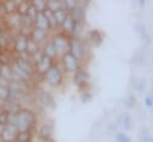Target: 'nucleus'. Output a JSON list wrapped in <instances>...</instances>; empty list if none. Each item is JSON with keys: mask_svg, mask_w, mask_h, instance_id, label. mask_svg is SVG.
Listing matches in <instances>:
<instances>
[{"mask_svg": "<svg viewBox=\"0 0 153 142\" xmlns=\"http://www.w3.org/2000/svg\"><path fill=\"white\" fill-rule=\"evenodd\" d=\"M5 126H6V125L0 124V136H1V134H2V131H4V129H5Z\"/></svg>", "mask_w": 153, "mask_h": 142, "instance_id": "nucleus-32", "label": "nucleus"}, {"mask_svg": "<svg viewBox=\"0 0 153 142\" xmlns=\"http://www.w3.org/2000/svg\"><path fill=\"white\" fill-rule=\"evenodd\" d=\"M141 138H142L143 142H153V138L151 136H148V135H142Z\"/></svg>", "mask_w": 153, "mask_h": 142, "instance_id": "nucleus-30", "label": "nucleus"}, {"mask_svg": "<svg viewBox=\"0 0 153 142\" xmlns=\"http://www.w3.org/2000/svg\"><path fill=\"white\" fill-rule=\"evenodd\" d=\"M122 116H123V117H122V121H123L124 128L129 129V128H130V118H129V116H128L127 113H124V115H122Z\"/></svg>", "mask_w": 153, "mask_h": 142, "instance_id": "nucleus-28", "label": "nucleus"}, {"mask_svg": "<svg viewBox=\"0 0 153 142\" xmlns=\"http://www.w3.org/2000/svg\"><path fill=\"white\" fill-rule=\"evenodd\" d=\"M55 50H56V54H65L69 50V42H71V37L66 33H63L62 31L60 32H56L51 38H50Z\"/></svg>", "mask_w": 153, "mask_h": 142, "instance_id": "nucleus-4", "label": "nucleus"}, {"mask_svg": "<svg viewBox=\"0 0 153 142\" xmlns=\"http://www.w3.org/2000/svg\"><path fill=\"white\" fill-rule=\"evenodd\" d=\"M11 112H8L5 107L2 109V111L0 112V124H4V125H6V124H8L10 123V119H11Z\"/></svg>", "mask_w": 153, "mask_h": 142, "instance_id": "nucleus-25", "label": "nucleus"}, {"mask_svg": "<svg viewBox=\"0 0 153 142\" xmlns=\"http://www.w3.org/2000/svg\"><path fill=\"white\" fill-rule=\"evenodd\" d=\"M88 79H90V74L82 67H79L73 73V82L76 85L80 92L88 91Z\"/></svg>", "mask_w": 153, "mask_h": 142, "instance_id": "nucleus-5", "label": "nucleus"}, {"mask_svg": "<svg viewBox=\"0 0 153 142\" xmlns=\"http://www.w3.org/2000/svg\"><path fill=\"white\" fill-rule=\"evenodd\" d=\"M54 13V18H55V23H56V27L59 26H61V24L63 23V20L66 19V17H67V14H68V12L66 11V10H63V8H60V10H57V11H55V12H53Z\"/></svg>", "mask_w": 153, "mask_h": 142, "instance_id": "nucleus-19", "label": "nucleus"}, {"mask_svg": "<svg viewBox=\"0 0 153 142\" xmlns=\"http://www.w3.org/2000/svg\"><path fill=\"white\" fill-rule=\"evenodd\" d=\"M8 93H10V88H8V85H4V84H0V100L2 103H5L8 98Z\"/></svg>", "mask_w": 153, "mask_h": 142, "instance_id": "nucleus-26", "label": "nucleus"}, {"mask_svg": "<svg viewBox=\"0 0 153 142\" xmlns=\"http://www.w3.org/2000/svg\"><path fill=\"white\" fill-rule=\"evenodd\" d=\"M27 38L29 37H25V36L18 35V33L13 36V42H12V54H13V56L18 55V54H22V53H25Z\"/></svg>", "mask_w": 153, "mask_h": 142, "instance_id": "nucleus-8", "label": "nucleus"}, {"mask_svg": "<svg viewBox=\"0 0 153 142\" xmlns=\"http://www.w3.org/2000/svg\"><path fill=\"white\" fill-rule=\"evenodd\" d=\"M0 78L4 79L5 81L10 82L12 80V69L11 66H5L0 68Z\"/></svg>", "mask_w": 153, "mask_h": 142, "instance_id": "nucleus-22", "label": "nucleus"}, {"mask_svg": "<svg viewBox=\"0 0 153 142\" xmlns=\"http://www.w3.org/2000/svg\"><path fill=\"white\" fill-rule=\"evenodd\" d=\"M17 2L18 1H16V0H6V1H2V7H4V11H5L6 16L16 12Z\"/></svg>", "mask_w": 153, "mask_h": 142, "instance_id": "nucleus-20", "label": "nucleus"}, {"mask_svg": "<svg viewBox=\"0 0 153 142\" xmlns=\"http://www.w3.org/2000/svg\"><path fill=\"white\" fill-rule=\"evenodd\" d=\"M53 66H54V60H51L50 57H48V56H45V55L43 54V56H42V58L39 60V62L35 66V70L44 75Z\"/></svg>", "mask_w": 153, "mask_h": 142, "instance_id": "nucleus-10", "label": "nucleus"}, {"mask_svg": "<svg viewBox=\"0 0 153 142\" xmlns=\"http://www.w3.org/2000/svg\"><path fill=\"white\" fill-rule=\"evenodd\" d=\"M31 94L33 97L35 104H38L41 107H44V109H54L55 107L54 97L43 86H36V87H33L32 91H31Z\"/></svg>", "mask_w": 153, "mask_h": 142, "instance_id": "nucleus-2", "label": "nucleus"}, {"mask_svg": "<svg viewBox=\"0 0 153 142\" xmlns=\"http://www.w3.org/2000/svg\"><path fill=\"white\" fill-rule=\"evenodd\" d=\"M31 5L37 10V12H44L47 10V1L44 0H33L31 1Z\"/></svg>", "mask_w": 153, "mask_h": 142, "instance_id": "nucleus-24", "label": "nucleus"}, {"mask_svg": "<svg viewBox=\"0 0 153 142\" xmlns=\"http://www.w3.org/2000/svg\"><path fill=\"white\" fill-rule=\"evenodd\" d=\"M33 24H35V27L42 29V30H44V31H49V30H51V29H50V24H49V21H48L47 17L44 16L43 12H39V13L37 14V17H36Z\"/></svg>", "mask_w": 153, "mask_h": 142, "instance_id": "nucleus-15", "label": "nucleus"}, {"mask_svg": "<svg viewBox=\"0 0 153 142\" xmlns=\"http://www.w3.org/2000/svg\"><path fill=\"white\" fill-rule=\"evenodd\" d=\"M62 8V1H59V0H49L47 1V10L51 11V12H55L57 10Z\"/></svg>", "mask_w": 153, "mask_h": 142, "instance_id": "nucleus-23", "label": "nucleus"}, {"mask_svg": "<svg viewBox=\"0 0 153 142\" xmlns=\"http://www.w3.org/2000/svg\"><path fill=\"white\" fill-rule=\"evenodd\" d=\"M17 132H18L17 128L13 124L8 123V124H6L4 131H2V134L0 136V140H2L4 142H14Z\"/></svg>", "mask_w": 153, "mask_h": 142, "instance_id": "nucleus-11", "label": "nucleus"}, {"mask_svg": "<svg viewBox=\"0 0 153 142\" xmlns=\"http://www.w3.org/2000/svg\"><path fill=\"white\" fill-rule=\"evenodd\" d=\"M37 112L31 107H20L16 113L11 115L10 123L13 124L18 131L33 130L38 124Z\"/></svg>", "mask_w": 153, "mask_h": 142, "instance_id": "nucleus-1", "label": "nucleus"}, {"mask_svg": "<svg viewBox=\"0 0 153 142\" xmlns=\"http://www.w3.org/2000/svg\"><path fill=\"white\" fill-rule=\"evenodd\" d=\"M53 132H54V126L50 123H42V124H37L36 129H35V137H37L41 141L47 140L53 137Z\"/></svg>", "mask_w": 153, "mask_h": 142, "instance_id": "nucleus-7", "label": "nucleus"}, {"mask_svg": "<svg viewBox=\"0 0 153 142\" xmlns=\"http://www.w3.org/2000/svg\"><path fill=\"white\" fill-rule=\"evenodd\" d=\"M13 54L8 50H0V67L10 66L13 61Z\"/></svg>", "mask_w": 153, "mask_h": 142, "instance_id": "nucleus-17", "label": "nucleus"}, {"mask_svg": "<svg viewBox=\"0 0 153 142\" xmlns=\"http://www.w3.org/2000/svg\"><path fill=\"white\" fill-rule=\"evenodd\" d=\"M35 43H37L39 47L42 44H44L47 41H48V31H44L42 29H38V27H35L31 30V33H30V37Z\"/></svg>", "mask_w": 153, "mask_h": 142, "instance_id": "nucleus-9", "label": "nucleus"}, {"mask_svg": "<svg viewBox=\"0 0 153 142\" xmlns=\"http://www.w3.org/2000/svg\"><path fill=\"white\" fill-rule=\"evenodd\" d=\"M2 109H4V104H1V103H0V112L2 111Z\"/></svg>", "mask_w": 153, "mask_h": 142, "instance_id": "nucleus-33", "label": "nucleus"}, {"mask_svg": "<svg viewBox=\"0 0 153 142\" xmlns=\"http://www.w3.org/2000/svg\"><path fill=\"white\" fill-rule=\"evenodd\" d=\"M61 63L63 72L66 73H74L80 67V61L69 51L61 55Z\"/></svg>", "mask_w": 153, "mask_h": 142, "instance_id": "nucleus-6", "label": "nucleus"}, {"mask_svg": "<svg viewBox=\"0 0 153 142\" xmlns=\"http://www.w3.org/2000/svg\"><path fill=\"white\" fill-rule=\"evenodd\" d=\"M68 16L71 17V19L73 21H79V23H84L85 20V10L82 7H80L79 5H76L74 8H72L68 12Z\"/></svg>", "mask_w": 153, "mask_h": 142, "instance_id": "nucleus-14", "label": "nucleus"}, {"mask_svg": "<svg viewBox=\"0 0 153 142\" xmlns=\"http://www.w3.org/2000/svg\"><path fill=\"white\" fill-rule=\"evenodd\" d=\"M63 81V72L61 68L56 64H54L45 74H44V82L48 84L49 87L56 88L59 87Z\"/></svg>", "mask_w": 153, "mask_h": 142, "instance_id": "nucleus-3", "label": "nucleus"}, {"mask_svg": "<svg viewBox=\"0 0 153 142\" xmlns=\"http://www.w3.org/2000/svg\"><path fill=\"white\" fill-rule=\"evenodd\" d=\"M41 49H42L43 54H44L45 56L50 57L51 60H54V58L57 56L56 50H55V48H54V45H53V43H51V41H50V39H48V41L43 44V47H41Z\"/></svg>", "mask_w": 153, "mask_h": 142, "instance_id": "nucleus-16", "label": "nucleus"}, {"mask_svg": "<svg viewBox=\"0 0 153 142\" xmlns=\"http://www.w3.org/2000/svg\"><path fill=\"white\" fill-rule=\"evenodd\" d=\"M87 42L90 44H92L93 47H99L103 42V35L99 30L97 29H92L88 31L87 33Z\"/></svg>", "mask_w": 153, "mask_h": 142, "instance_id": "nucleus-12", "label": "nucleus"}, {"mask_svg": "<svg viewBox=\"0 0 153 142\" xmlns=\"http://www.w3.org/2000/svg\"><path fill=\"white\" fill-rule=\"evenodd\" d=\"M116 140H117V142H131L130 137L127 134H123V132H118L117 136H116Z\"/></svg>", "mask_w": 153, "mask_h": 142, "instance_id": "nucleus-27", "label": "nucleus"}, {"mask_svg": "<svg viewBox=\"0 0 153 142\" xmlns=\"http://www.w3.org/2000/svg\"><path fill=\"white\" fill-rule=\"evenodd\" d=\"M41 142H55V140H54L53 137H50V138H47V140H43V141H41Z\"/></svg>", "mask_w": 153, "mask_h": 142, "instance_id": "nucleus-31", "label": "nucleus"}, {"mask_svg": "<svg viewBox=\"0 0 153 142\" xmlns=\"http://www.w3.org/2000/svg\"><path fill=\"white\" fill-rule=\"evenodd\" d=\"M0 142H4V141H2V140H0Z\"/></svg>", "mask_w": 153, "mask_h": 142, "instance_id": "nucleus-34", "label": "nucleus"}, {"mask_svg": "<svg viewBox=\"0 0 153 142\" xmlns=\"http://www.w3.org/2000/svg\"><path fill=\"white\" fill-rule=\"evenodd\" d=\"M39 49H41V47H39L37 43H35L31 38H27V42H26V50H25L26 54H29V55L31 56L32 54H35V53L38 51Z\"/></svg>", "mask_w": 153, "mask_h": 142, "instance_id": "nucleus-21", "label": "nucleus"}, {"mask_svg": "<svg viewBox=\"0 0 153 142\" xmlns=\"http://www.w3.org/2000/svg\"><path fill=\"white\" fill-rule=\"evenodd\" d=\"M145 103H146V105H147L148 107H152V106H153V98H152V97H146Z\"/></svg>", "mask_w": 153, "mask_h": 142, "instance_id": "nucleus-29", "label": "nucleus"}, {"mask_svg": "<svg viewBox=\"0 0 153 142\" xmlns=\"http://www.w3.org/2000/svg\"><path fill=\"white\" fill-rule=\"evenodd\" d=\"M30 5H31V1H25V0H23V1H18V2H17L16 13L19 14L20 17H24V16L26 14L27 8H29Z\"/></svg>", "mask_w": 153, "mask_h": 142, "instance_id": "nucleus-18", "label": "nucleus"}, {"mask_svg": "<svg viewBox=\"0 0 153 142\" xmlns=\"http://www.w3.org/2000/svg\"><path fill=\"white\" fill-rule=\"evenodd\" d=\"M35 129L33 130H22V131H18L17 135H16L14 142H33V140H35Z\"/></svg>", "mask_w": 153, "mask_h": 142, "instance_id": "nucleus-13", "label": "nucleus"}]
</instances>
